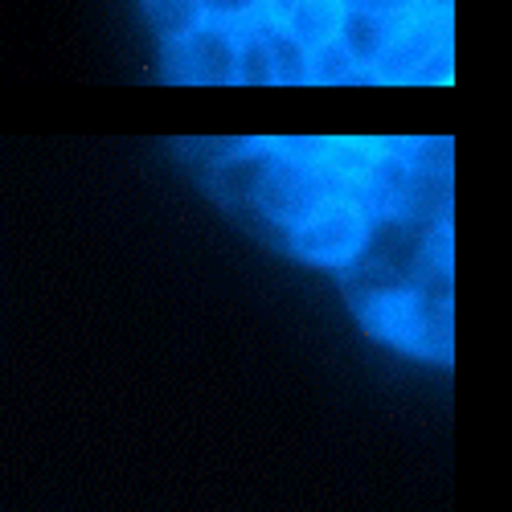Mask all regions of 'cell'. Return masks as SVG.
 I'll return each instance as SVG.
<instances>
[{"mask_svg": "<svg viewBox=\"0 0 512 512\" xmlns=\"http://www.w3.org/2000/svg\"><path fill=\"white\" fill-rule=\"evenodd\" d=\"M353 308L373 336L414 357L451 361V300L431 291V267L398 287H353Z\"/></svg>", "mask_w": 512, "mask_h": 512, "instance_id": "obj_1", "label": "cell"}, {"mask_svg": "<svg viewBox=\"0 0 512 512\" xmlns=\"http://www.w3.org/2000/svg\"><path fill=\"white\" fill-rule=\"evenodd\" d=\"M369 226H373L369 205L361 197L336 193L308 222L287 230V250L320 267H357L361 250L369 242Z\"/></svg>", "mask_w": 512, "mask_h": 512, "instance_id": "obj_2", "label": "cell"}, {"mask_svg": "<svg viewBox=\"0 0 512 512\" xmlns=\"http://www.w3.org/2000/svg\"><path fill=\"white\" fill-rule=\"evenodd\" d=\"M164 74L173 82L230 87V82H238V29L226 21H201L181 41H168Z\"/></svg>", "mask_w": 512, "mask_h": 512, "instance_id": "obj_3", "label": "cell"}, {"mask_svg": "<svg viewBox=\"0 0 512 512\" xmlns=\"http://www.w3.org/2000/svg\"><path fill=\"white\" fill-rule=\"evenodd\" d=\"M394 29H398V21L373 17V13H361V9H345V17H340V29H336V41H340V46H345V54L373 78L377 62L386 58L390 41H394Z\"/></svg>", "mask_w": 512, "mask_h": 512, "instance_id": "obj_4", "label": "cell"}, {"mask_svg": "<svg viewBox=\"0 0 512 512\" xmlns=\"http://www.w3.org/2000/svg\"><path fill=\"white\" fill-rule=\"evenodd\" d=\"M340 17H345V5L340 0H295L287 9L283 25L304 41V50H320L328 41H336V29H340Z\"/></svg>", "mask_w": 512, "mask_h": 512, "instance_id": "obj_5", "label": "cell"}, {"mask_svg": "<svg viewBox=\"0 0 512 512\" xmlns=\"http://www.w3.org/2000/svg\"><path fill=\"white\" fill-rule=\"evenodd\" d=\"M263 41H267V58H271L275 82H283V87H300V82H308V50L283 21L263 17Z\"/></svg>", "mask_w": 512, "mask_h": 512, "instance_id": "obj_6", "label": "cell"}, {"mask_svg": "<svg viewBox=\"0 0 512 512\" xmlns=\"http://www.w3.org/2000/svg\"><path fill=\"white\" fill-rule=\"evenodd\" d=\"M234 29H238V82H246V87H267V82H275L267 41H263V21L234 25Z\"/></svg>", "mask_w": 512, "mask_h": 512, "instance_id": "obj_7", "label": "cell"}, {"mask_svg": "<svg viewBox=\"0 0 512 512\" xmlns=\"http://www.w3.org/2000/svg\"><path fill=\"white\" fill-rule=\"evenodd\" d=\"M144 13L152 21V29L168 41H181L185 33H193L205 17H201V5L197 0H144Z\"/></svg>", "mask_w": 512, "mask_h": 512, "instance_id": "obj_8", "label": "cell"}, {"mask_svg": "<svg viewBox=\"0 0 512 512\" xmlns=\"http://www.w3.org/2000/svg\"><path fill=\"white\" fill-rule=\"evenodd\" d=\"M369 74L345 54L340 41H328V46L308 54V82H320V87H340V82H365Z\"/></svg>", "mask_w": 512, "mask_h": 512, "instance_id": "obj_9", "label": "cell"}, {"mask_svg": "<svg viewBox=\"0 0 512 512\" xmlns=\"http://www.w3.org/2000/svg\"><path fill=\"white\" fill-rule=\"evenodd\" d=\"M205 21H226V25H250L267 17V0H197Z\"/></svg>", "mask_w": 512, "mask_h": 512, "instance_id": "obj_10", "label": "cell"}, {"mask_svg": "<svg viewBox=\"0 0 512 512\" xmlns=\"http://www.w3.org/2000/svg\"><path fill=\"white\" fill-rule=\"evenodd\" d=\"M340 5L373 13V17H386V21H406V17L422 13V0H340Z\"/></svg>", "mask_w": 512, "mask_h": 512, "instance_id": "obj_11", "label": "cell"}, {"mask_svg": "<svg viewBox=\"0 0 512 512\" xmlns=\"http://www.w3.org/2000/svg\"><path fill=\"white\" fill-rule=\"evenodd\" d=\"M291 5H295V0H267V17H275V21H283Z\"/></svg>", "mask_w": 512, "mask_h": 512, "instance_id": "obj_12", "label": "cell"}]
</instances>
